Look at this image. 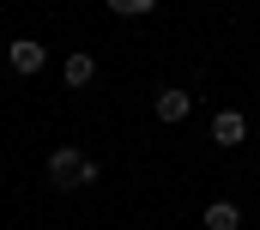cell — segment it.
Segmentation results:
<instances>
[{"instance_id":"6","label":"cell","mask_w":260,"mask_h":230,"mask_svg":"<svg viewBox=\"0 0 260 230\" xmlns=\"http://www.w3.org/2000/svg\"><path fill=\"white\" fill-rule=\"evenodd\" d=\"M91 79H97V61H91V55H67V85H73V91L91 85Z\"/></svg>"},{"instance_id":"7","label":"cell","mask_w":260,"mask_h":230,"mask_svg":"<svg viewBox=\"0 0 260 230\" xmlns=\"http://www.w3.org/2000/svg\"><path fill=\"white\" fill-rule=\"evenodd\" d=\"M115 18H145V12H157V0H103Z\"/></svg>"},{"instance_id":"4","label":"cell","mask_w":260,"mask_h":230,"mask_svg":"<svg viewBox=\"0 0 260 230\" xmlns=\"http://www.w3.org/2000/svg\"><path fill=\"white\" fill-rule=\"evenodd\" d=\"M151 109H157V121H188V109H194V97H188L182 85H164V91L151 97Z\"/></svg>"},{"instance_id":"1","label":"cell","mask_w":260,"mask_h":230,"mask_svg":"<svg viewBox=\"0 0 260 230\" xmlns=\"http://www.w3.org/2000/svg\"><path fill=\"white\" fill-rule=\"evenodd\" d=\"M49 182L55 188H91V182H103V164L85 158L79 146H55L49 152Z\"/></svg>"},{"instance_id":"2","label":"cell","mask_w":260,"mask_h":230,"mask_svg":"<svg viewBox=\"0 0 260 230\" xmlns=\"http://www.w3.org/2000/svg\"><path fill=\"white\" fill-rule=\"evenodd\" d=\"M6 67H12V73H24V79H30V73H43V67H49V49H43V37H12V49H6Z\"/></svg>"},{"instance_id":"3","label":"cell","mask_w":260,"mask_h":230,"mask_svg":"<svg viewBox=\"0 0 260 230\" xmlns=\"http://www.w3.org/2000/svg\"><path fill=\"white\" fill-rule=\"evenodd\" d=\"M242 139H248V115H242V109H218V115H212V146L236 152Z\"/></svg>"},{"instance_id":"5","label":"cell","mask_w":260,"mask_h":230,"mask_svg":"<svg viewBox=\"0 0 260 230\" xmlns=\"http://www.w3.org/2000/svg\"><path fill=\"white\" fill-rule=\"evenodd\" d=\"M206 230H242V212H236L230 200H212V206H206Z\"/></svg>"}]
</instances>
